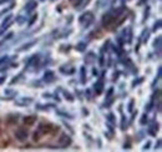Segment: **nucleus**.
Returning <instances> with one entry per match:
<instances>
[{"mask_svg": "<svg viewBox=\"0 0 162 152\" xmlns=\"http://www.w3.org/2000/svg\"><path fill=\"white\" fill-rule=\"evenodd\" d=\"M15 136L19 141H24V140H26V137H27V131L24 129H18L15 132Z\"/></svg>", "mask_w": 162, "mask_h": 152, "instance_id": "1", "label": "nucleus"}, {"mask_svg": "<svg viewBox=\"0 0 162 152\" xmlns=\"http://www.w3.org/2000/svg\"><path fill=\"white\" fill-rule=\"evenodd\" d=\"M3 81H4V79H0V84H1V82H3Z\"/></svg>", "mask_w": 162, "mask_h": 152, "instance_id": "5", "label": "nucleus"}, {"mask_svg": "<svg viewBox=\"0 0 162 152\" xmlns=\"http://www.w3.org/2000/svg\"><path fill=\"white\" fill-rule=\"evenodd\" d=\"M70 3H71V4L74 5V6H76V5H79V4L81 3V0H70Z\"/></svg>", "mask_w": 162, "mask_h": 152, "instance_id": "4", "label": "nucleus"}, {"mask_svg": "<svg viewBox=\"0 0 162 152\" xmlns=\"http://www.w3.org/2000/svg\"><path fill=\"white\" fill-rule=\"evenodd\" d=\"M59 142H60L61 146L66 147V146H69V145L71 143V140H70V137H69V136H66V135H63V136L60 137V140H59Z\"/></svg>", "mask_w": 162, "mask_h": 152, "instance_id": "2", "label": "nucleus"}, {"mask_svg": "<svg viewBox=\"0 0 162 152\" xmlns=\"http://www.w3.org/2000/svg\"><path fill=\"white\" fill-rule=\"evenodd\" d=\"M24 122H25L26 125H34V123L36 122V117L35 116H27L24 119Z\"/></svg>", "mask_w": 162, "mask_h": 152, "instance_id": "3", "label": "nucleus"}]
</instances>
